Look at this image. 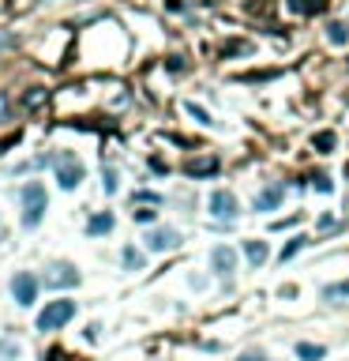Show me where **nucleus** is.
<instances>
[{"label":"nucleus","instance_id":"f257e3e1","mask_svg":"<svg viewBox=\"0 0 349 361\" xmlns=\"http://www.w3.org/2000/svg\"><path fill=\"white\" fill-rule=\"evenodd\" d=\"M72 316H75V301H68V298L49 301L46 309L38 312V331H60V327L72 324Z\"/></svg>","mask_w":349,"mask_h":361},{"label":"nucleus","instance_id":"f03ea898","mask_svg":"<svg viewBox=\"0 0 349 361\" xmlns=\"http://www.w3.org/2000/svg\"><path fill=\"white\" fill-rule=\"evenodd\" d=\"M23 226L27 229H34L38 222H41V215H46V184L41 181H30V184H23Z\"/></svg>","mask_w":349,"mask_h":361},{"label":"nucleus","instance_id":"7ed1b4c3","mask_svg":"<svg viewBox=\"0 0 349 361\" xmlns=\"http://www.w3.org/2000/svg\"><path fill=\"white\" fill-rule=\"evenodd\" d=\"M211 215L218 218V222H233L237 215H241V203H237V196L233 192H225V189H218V192H211Z\"/></svg>","mask_w":349,"mask_h":361},{"label":"nucleus","instance_id":"20e7f679","mask_svg":"<svg viewBox=\"0 0 349 361\" xmlns=\"http://www.w3.org/2000/svg\"><path fill=\"white\" fill-rule=\"evenodd\" d=\"M79 181H83V162L64 151V155L57 158V184L60 189H75Z\"/></svg>","mask_w":349,"mask_h":361},{"label":"nucleus","instance_id":"39448f33","mask_svg":"<svg viewBox=\"0 0 349 361\" xmlns=\"http://www.w3.org/2000/svg\"><path fill=\"white\" fill-rule=\"evenodd\" d=\"M12 298H15V305H23V309H30V305L38 301V279L30 275V271H19L12 279Z\"/></svg>","mask_w":349,"mask_h":361},{"label":"nucleus","instance_id":"423d86ee","mask_svg":"<svg viewBox=\"0 0 349 361\" xmlns=\"http://www.w3.org/2000/svg\"><path fill=\"white\" fill-rule=\"evenodd\" d=\"M143 241H147L150 253H173V248H180V234H177L173 226H158V229H150V234H147Z\"/></svg>","mask_w":349,"mask_h":361},{"label":"nucleus","instance_id":"0eeeda50","mask_svg":"<svg viewBox=\"0 0 349 361\" xmlns=\"http://www.w3.org/2000/svg\"><path fill=\"white\" fill-rule=\"evenodd\" d=\"M282 200H286V184H267V189H259L256 192V200H252V207H256V211L259 215H267V211H278V203Z\"/></svg>","mask_w":349,"mask_h":361},{"label":"nucleus","instance_id":"6e6552de","mask_svg":"<svg viewBox=\"0 0 349 361\" xmlns=\"http://www.w3.org/2000/svg\"><path fill=\"white\" fill-rule=\"evenodd\" d=\"M211 267H214V275H222V279H229L237 271V253L229 245H218V248H211Z\"/></svg>","mask_w":349,"mask_h":361},{"label":"nucleus","instance_id":"1a4fd4ad","mask_svg":"<svg viewBox=\"0 0 349 361\" xmlns=\"http://www.w3.org/2000/svg\"><path fill=\"white\" fill-rule=\"evenodd\" d=\"M46 282H49L53 290H60V286H64V290H72V286H79V271H75L72 264H53Z\"/></svg>","mask_w":349,"mask_h":361},{"label":"nucleus","instance_id":"9d476101","mask_svg":"<svg viewBox=\"0 0 349 361\" xmlns=\"http://www.w3.org/2000/svg\"><path fill=\"white\" fill-rule=\"evenodd\" d=\"M218 170H222V162H218L214 155H206V158H192L188 166H184V173H188V177H214Z\"/></svg>","mask_w":349,"mask_h":361},{"label":"nucleus","instance_id":"9b49d317","mask_svg":"<svg viewBox=\"0 0 349 361\" xmlns=\"http://www.w3.org/2000/svg\"><path fill=\"white\" fill-rule=\"evenodd\" d=\"M323 301H327V305H349V279L323 286Z\"/></svg>","mask_w":349,"mask_h":361},{"label":"nucleus","instance_id":"f8f14e48","mask_svg":"<svg viewBox=\"0 0 349 361\" xmlns=\"http://www.w3.org/2000/svg\"><path fill=\"white\" fill-rule=\"evenodd\" d=\"M244 256H248V264H252V267H263L267 256H270L267 241H244Z\"/></svg>","mask_w":349,"mask_h":361},{"label":"nucleus","instance_id":"ddd939ff","mask_svg":"<svg viewBox=\"0 0 349 361\" xmlns=\"http://www.w3.org/2000/svg\"><path fill=\"white\" fill-rule=\"evenodd\" d=\"M113 222H117V218L109 215V211H98L91 222H86V234H91V237H102V234H109V229H113Z\"/></svg>","mask_w":349,"mask_h":361},{"label":"nucleus","instance_id":"4468645a","mask_svg":"<svg viewBox=\"0 0 349 361\" xmlns=\"http://www.w3.org/2000/svg\"><path fill=\"white\" fill-rule=\"evenodd\" d=\"M297 357L301 361H323L327 346H320V343H297Z\"/></svg>","mask_w":349,"mask_h":361},{"label":"nucleus","instance_id":"2eb2a0df","mask_svg":"<svg viewBox=\"0 0 349 361\" xmlns=\"http://www.w3.org/2000/svg\"><path fill=\"white\" fill-rule=\"evenodd\" d=\"M327 42H331V46H345V42H349V27L345 23H327Z\"/></svg>","mask_w":349,"mask_h":361},{"label":"nucleus","instance_id":"dca6fc26","mask_svg":"<svg viewBox=\"0 0 349 361\" xmlns=\"http://www.w3.org/2000/svg\"><path fill=\"white\" fill-rule=\"evenodd\" d=\"M304 245H308V237H304V234H297V237H293L289 245H286V248H282V253H278V260H282V264H286V260H293V256H297Z\"/></svg>","mask_w":349,"mask_h":361},{"label":"nucleus","instance_id":"f3484780","mask_svg":"<svg viewBox=\"0 0 349 361\" xmlns=\"http://www.w3.org/2000/svg\"><path fill=\"white\" fill-rule=\"evenodd\" d=\"M334 144H338V139H334V132H320V136H312V147L320 151V155H331V151H334Z\"/></svg>","mask_w":349,"mask_h":361},{"label":"nucleus","instance_id":"a211bd4d","mask_svg":"<svg viewBox=\"0 0 349 361\" xmlns=\"http://www.w3.org/2000/svg\"><path fill=\"white\" fill-rule=\"evenodd\" d=\"M289 8L301 15H312V12H323V0H289Z\"/></svg>","mask_w":349,"mask_h":361},{"label":"nucleus","instance_id":"6ab92c4d","mask_svg":"<svg viewBox=\"0 0 349 361\" xmlns=\"http://www.w3.org/2000/svg\"><path fill=\"white\" fill-rule=\"evenodd\" d=\"M121 260H124L128 271H139V267H143V253H139V248H132V245H128L124 253H121Z\"/></svg>","mask_w":349,"mask_h":361},{"label":"nucleus","instance_id":"aec40b11","mask_svg":"<svg viewBox=\"0 0 349 361\" xmlns=\"http://www.w3.org/2000/svg\"><path fill=\"white\" fill-rule=\"evenodd\" d=\"M184 109H188V117L195 120V125H214V120H211V113H206L203 106H195V102H188V106H184Z\"/></svg>","mask_w":349,"mask_h":361},{"label":"nucleus","instance_id":"412c9836","mask_svg":"<svg viewBox=\"0 0 349 361\" xmlns=\"http://www.w3.org/2000/svg\"><path fill=\"white\" fill-rule=\"evenodd\" d=\"M132 218H136L139 226H150V222L158 218V211H154V207H136V211H132Z\"/></svg>","mask_w":349,"mask_h":361},{"label":"nucleus","instance_id":"4be33fe9","mask_svg":"<svg viewBox=\"0 0 349 361\" xmlns=\"http://www.w3.org/2000/svg\"><path fill=\"white\" fill-rule=\"evenodd\" d=\"M312 189H320V192H331V189H334V181L327 177V173H315V177H312Z\"/></svg>","mask_w":349,"mask_h":361},{"label":"nucleus","instance_id":"5701e85b","mask_svg":"<svg viewBox=\"0 0 349 361\" xmlns=\"http://www.w3.org/2000/svg\"><path fill=\"white\" fill-rule=\"evenodd\" d=\"M222 53H225V57H229V53H252V46H248V42H229Z\"/></svg>","mask_w":349,"mask_h":361},{"label":"nucleus","instance_id":"b1692460","mask_svg":"<svg viewBox=\"0 0 349 361\" xmlns=\"http://www.w3.org/2000/svg\"><path fill=\"white\" fill-rule=\"evenodd\" d=\"M102 177H105V192L113 196V192H117V170H109V166H105V173H102Z\"/></svg>","mask_w":349,"mask_h":361},{"label":"nucleus","instance_id":"393cba45","mask_svg":"<svg viewBox=\"0 0 349 361\" xmlns=\"http://www.w3.org/2000/svg\"><path fill=\"white\" fill-rule=\"evenodd\" d=\"M315 226H320V229H334V226H338V218L327 211V215H320V222H315Z\"/></svg>","mask_w":349,"mask_h":361},{"label":"nucleus","instance_id":"a878e982","mask_svg":"<svg viewBox=\"0 0 349 361\" xmlns=\"http://www.w3.org/2000/svg\"><path fill=\"white\" fill-rule=\"evenodd\" d=\"M98 331H102V324H86L83 338H86V343H98Z\"/></svg>","mask_w":349,"mask_h":361},{"label":"nucleus","instance_id":"bb28decb","mask_svg":"<svg viewBox=\"0 0 349 361\" xmlns=\"http://www.w3.org/2000/svg\"><path fill=\"white\" fill-rule=\"evenodd\" d=\"M0 354H4V357H19V346H15V343H8V338H4V343H0Z\"/></svg>","mask_w":349,"mask_h":361},{"label":"nucleus","instance_id":"cd10ccee","mask_svg":"<svg viewBox=\"0 0 349 361\" xmlns=\"http://www.w3.org/2000/svg\"><path fill=\"white\" fill-rule=\"evenodd\" d=\"M237 361H270V357H267V354H259V350H248V354H241Z\"/></svg>","mask_w":349,"mask_h":361},{"label":"nucleus","instance_id":"c85d7f7f","mask_svg":"<svg viewBox=\"0 0 349 361\" xmlns=\"http://www.w3.org/2000/svg\"><path fill=\"white\" fill-rule=\"evenodd\" d=\"M297 222H301V215H289V218H278L275 229H286V226H297Z\"/></svg>","mask_w":349,"mask_h":361},{"label":"nucleus","instance_id":"c756f323","mask_svg":"<svg viewBox=\"0 0 349 361\" xmlns=\"http://www.w3.org/2000/svg\"><path fill=\"white\" fill-rule=\"evenodd\" d=\"M49 361H79V357H72V354H64V350H49Z\"/></svg>","mask_w":349,"mask_h":361}]
</instances>
